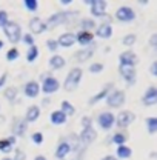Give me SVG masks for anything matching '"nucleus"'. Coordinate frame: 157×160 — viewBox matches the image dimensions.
Here are the masks:
<instances>
[{"mask_svg":"<svg viewBox=\"0 0 157 160\" xmlns=\"http://www.w3.org/2000/svg\"><path fill=\"white\" fill-rule=\"evenodd\" d=\"M106 102H108L109 106L117 108L120 105H123V102H125V92H123V91H113V92L108 96Z\"/></svg>","mask_w":157,"mask_h":160,"instance_id":"obj_4","label":"nucleus"},{"mask_svg":"<svg viewBox=\"0 0 157 160\" xmlns=\"http://www.w3.org/2000/svg\"><path fill=\"white\" fill-rule=\"evenodd\" d=\"M37 56H39V49H37V46H29V51H28V56H26V59L28 62H34V60L37 59Z\"/></svg>","mask_w":157,"mask_h":160,"instance_id":"obj_29","label":"nucleus"},{"mask_svg":"<svg viewBox=\"0 0 157 160\" xmlns=\"http://www.w3.org/2000/svg\"><path fill=\"white\" fill-rule=\"evenodd\" d=\"M137 63V57L134 52L131 51H126L123 54H120V65H125V66H133Z\"/></svg>","mask_w":157,"mask_h":160,"instance_id":"obj_11","label":"nucleus"},{"mask_svg":"<svg viewBox=\"0 0 157 160\" xmlns=\"http://www.w3.org/2000/svg\"><path fill=\"white\" fill-rule=\"evenodd\" d=\"M2 160H11V159H2Z\"/></svg>","mask_w":157,"mask_h":160,"instance_id":"obj_51","label":"nucleus"},{"mask_svg":"<svg viewBox=\"0 0 157 160\" xmlns=\"http://www.w3.org/2000/svg\"><path fill=\"white\" fill-rule=\"evenodd\" d=\"M51 122H53L54 125H63V123L66 122V116H65L62 111H54V112L51 114Z\"/></svg>","mask_w":157,"mask_h":160,"instance_id":"obj_22","label":"nucleus"},{"mask_svg":"<svg viewBox=\"0 0 157 160\" xmlns=\"http://www.w3.org/2000/svg\"><path fill=\"white\" fill-rule=\"evenodd\" d=\"M82 123L85 125V128H88V126H91V120L88 119V117H83V120H82Z\"/></svg>","mask_w":157,"mask_h":160,"instance_id":"obj_45","label":"nucleus"},{"mask_svg":"<svg viewBox=\"0 0 157 160\" xmlns=\"http://www.w3.org/2000/svg\"><path fill=\"white\" fill-rule=\"evenodd\" d=\"M25 159H26L25 152L20 151V149H17V151H16V157H14V160H25Z\"/></svg>","mask_w":157,"mask_h":160,"instance_id":"obj_41","label":"nucleus"},{"mask_svg":"<svg viewBox=\"0 0 157 160\" xmlns=\"http://www.w3.org/2000/svg\"><path fill=\"white\" fill-rule=\"evenodd\" d=\"M59 89V82L54 77H46L43 80V92L45 94H53Z\"/></svg>","mask_w":157,"mask_h":160,"instance_id":"obj_8","label":"nucleus"},{"mask_svg":"<svg viewBox=\"0 0 157 160\" xmlns=\"http://www.w3.org/2000/svg\"><path fill=\"white\" fill-rule=\"evenodd\" d=\"M49 65H51V68H54V69H60V68H63L65 60H63L62 56H53L51 60H49Z\"/></svg>","mask_w":157,"mask_h":160,"instance_id":"obj_25","label":"nucleus"},{"mask_svg":"<svg viewBox=\"0 0 157 160\" xmlns=\"http://www.w3.org/2000/svg\"><path fill=\"white\" fill-rule=\"evenodd\" d=\"M120 74L123 76V79L126 80L129 85L136 82V69L133 66H125V65H120Z\"/></svg>","mask_w":157,"mask_h":160,"instance_id":"obj_7","label":"nucleus"},{"mask_svg":"<svg viewBox=\"0 0 157 160\" xmlns=\"http://www.w3.org/2000/svg\"><path fill=\"white\" fill-rule=\"evenodd\" d=\"M33 142L37 143V145H40V143L43 142V136H42L40 132H34V134H33Z\"/></svg>","mask_w":157,"mask_h":160,"instance_id":"obj_39","label":"nucleus"},{"mask_svg":"<svg viewBox=\"0 0 157 160\" xmlns=\"http://www.w3.org/2000/svg\"><path fill=\"white\" fill-rule=\"evenodd\" d=\"M14 142H16V139H14V137H9V139L0 140V151H3V152H9V151L13 149V145H14Z\"/></svg>","mask_w":157,"mask_h":160,"instance_id":"obj_20","label":"nucleus"},{"mask_svg":"<svg viewBox=\"0 0 157 160\" xmlns=\"http://www.w3.org/2000/svg\"><path fill=\"white\" fill-rule=\"evenodd\" d=\"M102 69H103V65H102V63H94V65L89 66V71H91V72H100Z\"/></svg>","mask_w":157,"mask_h":160,"instance_id":"obj_38","label":"nucleus"},{"mask_svg":"<svg viewBox=\"0 0 157 160\" xmlns=\"http://www.w3.org/2000/svg\"><path fill=\"white\" fill-rule=\"evenodd\" d=\"M62 112L65 114V116H73L74 112H76V109H74V106L69 103V102H62Z\"/></svg>","mask_w":157,"mask_h":160,"instance_id":"obj_26","label":"nucleus"},{"mask_svg":"<svg viewBox=\"0 0 157 160\" xmlns=\"http://www.w3.org/2000/svg\"><path fill=\"white\" fill-rule=\"evenodd\" d=\"M91 3V12L93 16L96 17H102L105 14V9H106V3L103 0H96V2H89Z\"/></svg>","mask_w":157,"mask_h":160,"instance_id":"obj_9","label":"nucleus"},{"mask_svg":"<svg viewBox=\"0 0 157 160\" xmlns=\"http://www.w3.org/2000/svg\"><path fill=\"white\" fill-rule=\"evenodd\" d=\"M29 28H31V31H33L34 34H40V32H43V31L46 29L45 23H43L39 17H34V19L29 22Z\"/></svg>","mask_w":157,"mask_h":160,"instance_id":"obj_15","label":"nucleus"},{"mask_svg":"<svg viewBox=\"0 0 157 160\" xmlns=\"http://www.w3.org/2000/svg\"><path fill=\"white\" fill-rule=\"evenodd\" d=\"M134 42H136V36H134V34H128V36H125V39H123V45L131 46V45H134Z\"/></svg>","mask_w":157,"mask_h":160,"instance_id":"obj_35","label":"nucleus"},{"mask_svg":"<svg viewBox=\"0 0 157 160\" xmlns=\"http://www.w3.org/2000/svg\"><path fill=\"white\" fill-rule=\"evenodd\" d=\"M14 132L17 134V136H23L25 132H26V122H23V120H16L14 122Z\"/></svg>","mask_w":157,"mask_h":160,"instance_id":"obj_24","label":"nucleus"},{"mask_svg":"<svg viewBox=\"0 0 157 160\" xmlns=\"http://www.w3.org/2000/svg\"><path fill=\"white\" fill-rule=\"evenodd\" d=\"M17 57H19V51H17L16 48L9 49V51H8V54H6V59L8 60H16Z\"/></svg>","mask_w":157,"mask_h":160,"instance_id":"obj_36","label":"nucleus"},{"mask_svg":"<svg viewBox=\"0 0 157 160\" xmlns=\"http://www.w3.org/2000/svg\"><path fill=\"white\" fill-rule=\"evenodd\" d=\"M151 74H154V76L157 74V63H156V62L151 65Z\"/></svg>","mask_w":157,"mask_h":160,"instance_id":"obj_46","label":"nucleus"},{"mask_svg":"<svg viewBox=\"0 0 157 160\" xmlns=\"http://www.w3.org/2000/svg\"><path fill=\"white\" fill-rule=\"evenodd\" d=\"M80 79H82V69H80V68L71 69L69 74L66 76V80H65V89H66V91H73L78 85Z\"/></svg>","mask_w":157,"mask_h":160,"instance_id":"obj_2","label":"nucleus"},{"mask_svg":"<svg viewBox=\"0 0 157 160\" xmlns=\"http://www.w3.org/2000/svg\"><path fill=\"white\" fill-rule=\"evenodd\" d=\"M5 80H6V74H3V76L0 77V86H2V85L5 83Z\"/></svg>","mask_w":157,"mask_h":160,"instance_id":"obj_47","label":"nucleus"},{"mask_svg":"<svg viewBox=\"0 0 157 160\" xmlns=\"http://www.w3.org/2000/svg\"><path fill=\"white\" fill-rule=\"evenodd\" d=\"M40 91V86L37 82H29V83H26V86H25V94L28 96V97H36L37 94H39Z\"/></svg>","mask_w":157,"mask_h":160,"instance_id":"obj_17","label":"nucleus"},{"mask_svg":"<svg viewBox=\"0 0 157 160\" xmlns=\"http://www.w3.org/2000/svg\"><path fill=\"white\" fill-rule=\"evenodd\" d=\"M96 34H97L99 37H102V39H109L111 34H113L111 25H109V23H103V25H100V26L97 28V31H96Z\"/></svg>","mask_w":157,"mask_h":160,"instance_id":"obj_16","label":"nucleus"},{"mask_svg":"<svg viewBox=\"0 0 157 160\" xmlns=\"http://www.w3.org/2000/svg\"><path fill=\"white\" fill-rule=\"evenodd\" d=\"M116 16H117V19L120 22H131V20H134V17H136L134 11L129 6H120L117 9V12H116Z\"/></svg>","mask_w":157,"mask_h":160,"instance_id":"obj_5","label":"nucleus"},{"mask_svg":"<svg viewBox=\"0 0 157 160\" xmlns=\"http://www.w3.org/2000/svg\"><path fill=\"white\" fill-rule=\"evenodd\" d=\"M57 46H59V45H57V42H56V40H48V48H49L51 51H56V49H57Z\"/></svg>","mask_w":157,"mask_h":160,"instance_id":"obj_42","label":"nucleus"},{"mask_svg":"<svg viewBox=\"0 0 157 160\" xmlns=\"http://www.w3.org/2000/svg\"><path fill=\"white\" fill-rule=\"evenodd\" d=\"M2 48H3V42L0 40V49H2Z\"/></svg>","mask_w":157,"mask_h":160,"instance_id":"obj_50","label":"nucleus"},{"mask_svg":"<svg viewBox=\"0 0 157 160\" xmlns=\"http://www.w3.org/2000/svg\"><path fill=\"white\" fill-rule=\"evenodd\" d=\"M36 160H46V159H45V157H42V156H39V157H37Z\"/></svg>","mask_w":157,"mask_h":160,"instance_id":"obj_49","label":"nucleus"},{"mask_svg":"<svg viewBox=\"0 0 157 160\" xmlns=\"http://www.w3.org/2000/svg\"><path fill=\"white\" fill-rule=\"evenodd\" d=\"M117 156L120 159H128V157L131 156V149L126 148V146H123V145H120L117 149Z\"/></svg>","mask_w":157,"mask_h":160,"instance_id":"obj_28","label":"nucleus"},{"mask_svg":"<svg viewBox=\"0 0 157 160\" xmlns=\"http://www.w3.org/2000/svg\"><path fill=\"white\" fill-rule=\"evenodd\" d=\"M39 114H40V109L37 106H31L28 111H26V122H36L39 119Z\"/></svg>","mask_w":157,"mask_h":160,"instance_id":"obj_23","label":"nucleus"},{"mask_svg":"<svg viewBox=\"0 0 157 160\" xmlns=\"http://www.w3.org/2000/svg\"><path fill=\"white\" fill-rule=\"evenodd\" d=\"M74 43H76V36H74L73 32H66V34L60 36L59 42H57V45L65 46V48H68V46H71V45H74Z\"/></svg>","mask_w":157,"mask_h":160,"instance_id":"obj_14","label":"nucleus"},{"mask_svg":"<svg viewBox=\"0 0 157 160\" xmlns=\"http://www.w3.org/2000/svg\"><path fill=\"white\" fill-rule=\"evenodd\" d=\"M93 54H94V49H93V48L82 49V51L76 52V60H77V62H85V60L91 59V56H93Z\"/></svg>","mask_w":157,"mask_h":160,"instance_id":"obj_19","label":"nucleus"},{"mask_svg":"<svg viewBox=\"0 0 157 160\" xmlns=\"http://www.w3.org/2000/svg\"><path fill=\"white\" fill-rule=\"evenodd\" d=\"M80 25H82V28H83V31H86V29H91V28H94V25H96V23H94V22H93V20H82V22H80Z\"/></svg>","mask_w":157,"mask_h":160,"instance_id":"obj_34","label":"nucleus"},{"mask_svg":"<svg viewBox=\"0 0 157 160\" xmlns=\"http://www.w3.org/2000/svg\"><path fill=\"white\" fill-rule=\"evenodd\" d=\"M6 23H8V14H6V11H0V26L5 28Z\"/></svg>","mask_w":157,"mask_h":160,"instance_id":"obj_37","label":"nucleus"},{"mask_svg":"<svg viewBox=\"0 0 157 160\" xmlns=\"http://www.w3.org/2000/svg\"><path fill=\"white\" fill-rule=\"evenodd\" d=\"M102 160H116L113 156H108V157H105V159H102Z\"/></svg>","mask_w":157,"mask_h":160,"instance_id":"obj_48","label":"nucleus"},{"mask_svg":"<svg viewBox=\"0 0 157 160\" xmlns=\"http://www.w3.org/2000/svg\"><path fill=\"white\" fill-rule=\"evenodd\" d=\"M96 136H97L96 131H94L91 126H88V128H85V129L82 131V134H80V142L88 145V143H91L93 140L96 139Z\"/></svg>","mask_w":157,"mask_h":160,"instance_id":"obj_13","label":"nucleus"},{"mask_svg":"<svg viewBox=\"0 0 157 160\" xmlns=\"http://www.w3.org/2000/svg\"><path fill=\"white\" fill-rule=\"evenodd\" d=\"M16 96H17V89H16V88H8V89L5 91V97L8 100H14Z\"/></svg>","mask_w":157,"mask_h":160,"instance_id":"obj_32","label":"nucleus"},{"mask_svg":"<svg viewBox=\"0 0 157 160\" xmlns=\"http://www.w3.org/2000/svg\"><path fill=\"white\" fill-rule=\"evenodd\" d=\"M143 103L146 105V106H151V105H154L157 102V89L154 86H151L146 92H145V96H143Z\"/></svg>","mask_w":157,"mask_h":160,"instance_id":"obj_12","label":"nucleus"},{"mask_svg":"<svg viewBox=\"0 0 157 160\" xmlns=\"http://www.w3.org/2000/svg\"><path fill=\"white\" fill-rule=\"evenodd\" d=\"M5 34L11 43H17L20 40V26L16 22H8L5 25Z\"/></svg>","mask_w":157,"mask_h":160,"instance_id":"obj_3","label":"nucleus"},{"mask_svg":"<svg viewBox=\"0 0 157 160\" xmlns=\"http://www.w3.org/2000/svg\"><path fill=\"white\" fill-rule=\"evenodd\" d=\"M69 145L66 143V142H63V143H60L59 146H57V149H56V157H59V159H63V157H66V154L69 152Z\"/></svg>","mask_w":157,"mask_h":160,"instance_id":"obj_21","label":"nucleus"},{"mask_svg":"<svg viewBox=\"0 0 157 160\" xmlns=\"http://www.w3.org/2000/svg\"><path fill=\"white\" fill-rule=\"evenodd\" d=\"M146 125H148V131H149L151 134H154L157 131V119H154V117L148 119L146 120Z\"/></svg>","mask_w":157,"mask_h":160,"instance_id":"obj_30","label":"nucleus"},{"mask_svg":"<svg viewBox=\"0 0 157 160\" xmlns=\"http://www.w3.org/2000/svg\"><path fill=\"white\" fill-rule=\"evenodd\" d=\"M111 86H113V85H108V86H105V88H103V89H102V91L99 92L97 96H94L93 99L89 100V103L93 105V103H96V102H99L100 99H103L105 96H108V91H109V88H111Z\"/></svg>","mask_w":157,"mask_h":160,"instance_id":"obj_27","label":"nucleus"},{"mask_svg":"<svg viewBox=\"0 0 157 160\" xmlns=\"http://www.w3.org/2000/svg\"><path fill=\"white\" fill-rule=\"evenodd\" d=\"M157 34H153V36H151V40H149V45H151V46H156L157 43Z\"/></svg>","mask_w":157,"mask_h":160,"instance_id":"obj_44","label":"nucleus"},{"mask_svg":"<svg viewBox=\"0 0 157 160\" xmlns=\"http://www.w3.org/2000/svg\"><path fill=\"white\" fill-rule=\"evenodd\" d=\"M136 119V116L133 114V112H129V111H123V112H120L117 116V125L119 128H125V126H128L131 122H134Z\"/></svg>","mask_w":157,"mask_h":160,"instance_id":"obj_6","label":"nucleus"},{"mask_svg":"<svg viewBox=\"0 0 157 160\" xmlns=\"http://www.w3.org/2000/svg\"><path fill=\"white\" fill-rule=\"evenodd\" d=\"M76 39L78 40V43H80V45L86 46V45H89V43L93 42V34H91V32H88V31H80L77 36H76Z\"/></svg>","mask_w":157,"mask_h":160,"instance_id":"obj_18","label":"nucleus"},{"mask_svg":"<svg viewBox=\"0 0 157 160\" xmlns=\"http://www.w3.org/2000/svg\"><path fill=\"white\" fill-rule=\"evenodd\" d=\"M78 12L77 11H63V12H57V14H53L48 22L45 23V26L46 28H54V26H57V25H63V23H68V22H71L73 17H77Z\"/></svg>","mask_w":157,"mask_h":160,"instance_id":"obj_1","label":"nucleus"},{"mask_svg":"<svg viewBox=\"0 0 157 160\" xmlns=\"http://www.w3.org/2000/svg\"><path fill=\"white\" fill-rule=\"evenodd\" d=\"M114 123V116L111 112H102L99 116V125L103 128V129H109Z\"/></svg>","mask_w":157,"mask_h":160,"instance_id":"obj_10","label":"nucleus"},{"mask_svg":"<svg viewBox=\"0 0 157 160\" xmlns=\"http://www.w3.org/2000/svg\"><path fill=\"white\" fill-rule=\"evenodd\" d=\"M23 42H25L26 45L33 46V43H34V40H33V36H31V34H25V36H23Z\"/></svg>","mask_w":157,"mask_h":160,"instance_id":"obj_40","label":"nucleus"},{"mask_svg":"<svg viewBox=\"0 0 157 160\" xmlns=\"http://www.w3.org/2000/svg\"><path fill=\"white\" fill-rule=\"evenodd\" d=\"M113 142H114V143H117L119 146H120V145H123V143L126 142V136H125V134H122V132H117V134H114Z\"/></svg>","mask_w":157,"mask_h":160,"instance_id":"obj_31","label":"nucleus"},{"mask_svg":"<svg viewBox=\"0 0 157 160\" xmlns=\"http://www.w3.org/2000/svg\"><path fill=\"white\" fill-rule=\"evenodd\" d=\"M69 140H71V146L69 148H77V145H78V142H77V137L73 134L71 137H69Z\"/></svg>","mask_w":157,"mask_h":160,"instance_id":"obj_43","label":"nucleus"},{"mask_svg":"<svg viewBox=\"0 0 157 160\" xmlns=\"http://www.w3.org/2000/svg\"><path fill=\"white\" fill-rule=\"evenodd\" d=\"M23 5H25L26 9H29V11H36V9H37V2H36V0H25Z\"/></svg>","mask_w":157,"mask_h":160,"instance_id":"obj_33","label":"nucleus"}]
</instances>
